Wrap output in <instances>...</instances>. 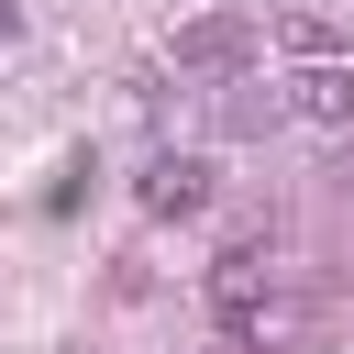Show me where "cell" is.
Instances as JSON below:
<instances>
[{
    "mask_svg": "<svg viewBox=\"0 0 354 354\" xmlns=\"http://www.w3.org/2000/svg\"><path fill=\"white\" fill-rule=\"evenodd\" d=\"M133 199H144L155 221H188V210H210V166H199V155H144Z\"/></svg>",
    "mask_w": 354,
    "mask_h": 354,
    "instance_id": "6da1fadb",
    "label": "cell"
},
{
    "mask_svg": "<svg viewBox=\"0 0 354 354\" xmlns=\"http://www.w3.org/2000/svg\"><path fill=\"white\" fill-rule=\"evenodd\" d=\"M288 111H299V122H321V133H354V55L299 66V77H288Z\"/></svg>",
    "mask_w": 354,
    "mask_h": 354,
    "instance_id": "7a4b0ae2",
    "label": "cell"
},
{
    "mask_svg": "<svg viewBox=\"0 0 354 354\" xmlns=\"http://www.w3.org/2000/svg\"><path fill=\"white\" fill-rule=\"evenodd\" d=\"M243 55H254V33H243L232 11H210V22H188V33H177V66H210V77H243Z\"/></svg>",
    "mask_w": 354,
    "mask_h": 354,
    "instance_id": "3957f363",
    "label": "cell"
},
{
    "mask_svg": "<svg viewBox=\"0 0 354 354\" xmlns=\"http://www.w3.org/2000/svg\"><path fill=\"white\" fill-rule=\"evenodd\" d=\"M277 44H288L299 66H332V55H343V33H332L321 11H288V33H277Z\"/></svg>",
    "mask_w": 354,
    "mask_h": 354,
    "instance_id": "277c9868",
    "label": "cell"
},
{
    "mask_svg": "<svg viewBox=\"0 0 354 354\" xmlns=\"http://www.w3.org/2000/svg\"><path fill=\"white\" fill-rule=\"evenodd\" d=\"M11 22H22V11H11V0H0V44H11Z\"/></svg>",
    "mask_w": 354,
    "mask_h": 354,
    "instance_id": "5b68a950",
    "label": "cell"
}]
</instances>
